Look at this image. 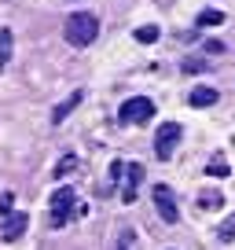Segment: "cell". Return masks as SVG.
<instances>
[{
  "mask_svg": "<svg viewBox=\"0 0 235 250\" xmlns=\"http://www.w3.org/2000/svg\"><path fill=\"white\" fill-rule=\"evenodd\" d=\"M63 33H66V41H70L74 48H88L99 37V19H96L92 11H74V15L66 19Z\"/></svg>",
  "mask_w": 235,
  "mask_h": 250,
  "instance_id": "obj_1",
  "label": "cell"
},
{
  "mask_svg": "<svg viewBox=\"0 0 235 250\" xmlns=\"http://www.w3.org/2000/svg\"><path fill=\"white\" fill-rule=\"evenodd\" d=\"M74 213H81L78 195H74V188H70V184L55 188V195H52V225H55V228H63L66 221L74 217Z\"/></svg>",
  "mask_w": 235,
  "mask_h": 250,
  "instance_id": "obj_2",
  "label": "cell"
},
{
  "mask_svg": "<svg viewBox=\"0 0 235 250\" xmlns=\"http://www.w3.org/2000/svg\"><path fill=\"white\" fill-rule=\"evenodd\" d=\"M118 118L125 125H143L155 118V103L147 100V96H133V100H125L121 107H118Z\"/></svg>",
  "mask_w": 235,
  "mask_h": 250,
  "instance_id": "obj_3",
  "label": "cell"
},
{
  "mask_svg": "<svg viewBox=\"0 0 235 250\" xmlns=\"http://www.w3.org/2000/svg\"><path fill=\"white\" fill-rule=\"evenodd\" d=\"M180 136H184L180 122H165L162 129L155 133V155L162 158V162H169V158H173V151H176V144H180Z\"/></svg>",
  "mask_w": 235,
  "mask_h": 250,
  "instance_id": "obj_4",
  "label": "cell"
},
{
  "mask_svg": "<svg viewBox=\"0 0 235 250\" xmlns=\"http://www.w3.org/2000/svg\"><path fill=\"white\" fill-rule=\"evenodd\" d=\"M151 195H155V210H158V217H162L165 225H176V221H180V210H176V195H173L165 184H155V191H151Z\"/></svg>",
  "mask_w": 235,
  "mask_h": 250,
  "instance_id": "obj_5",
  "label": "cell"
},
{
  "mask_svg": "<svg viewBox=\"0 0 235 250\" xmlns=\"http://www.w3.org/2000/svg\"><path fill=\"white\" fill-rule=\"evenodd\" d=\"M26 225H30V217H26L22 210H11L8 217H4V225H0V239H4V243H15L19 235L26 232Z\"/></svg>",
  "mask_w": 235,
  "mask_h": 250,
  "instance_id": "obj_6",
  "label": "cell"
},
{
  "mask_svg": "<svg viewBox=\"0 0 235 250\" xmlns=\"http://www.w3.org/2000/svg\"><path fill=\"white\" fill-rule=\"evenodd\" d=\"M140 180H143V166H140V162L125 166V188H121V203H136V191H140Z\"/></svg>",
  "mask_w": 235,
  "mask_h": 250,
  "instance_id": "obj_7",
  "label": "cell"
},
{
  "mask_svg": "<svg viewBox=\"0 0 235 250\" xmlns=\"http://www.w3.org/2000/svg\"><path fill=\"white\" fill-rule=\"evenodd\" d=\"M81 100H85V92H70V96H66L63 103H59V107L52 110V122H55V125H59V122H66V118H70L74 110L81 107Z\"/></svg>",
  "mask_w": 235,
  "mask_h": 250,
  "instance_id": "obj_8",
  "label": "cell"
},
{
  "mask_svg": "<svg viewBox=\"0 0 235 250\" xmlns=\"http://www.w3.org/2000/svg\"><path fill=\"white\" fill-rule=\"evenodd\" d=\"M217 100H220V92H217V88H210V85H198L195 92L188 96V103H191V107H213Z\"/></svg>",
  "mask_w": 235,
  "mask_h": 250,
  "instance_id": "obj_9",
  "label": "cell"
},
{
  "mask_svg": "<svg viewBox=\"0 0 235 250\" xmlns=\"http://www.w3.org/2000/svg\"><path fill=\"white\" fill-rule=\"evenodd\" d=\"M11 52H15V33L8 26H0V70L11 62Z\"/></svg>",
  "mask_w": 235,
  "mask_h": 250,
  "instance_id": "obj_10",
  "label": "cell"
},
{
  "mask_svg": "<svg viewBox=\"0 0 235 250\" xmlns=\"http://www.w3.org/2000/svg\"><path fill=\"white\" fill-rule=\"evenodd\" d=\"M206 173H210V177H228V158L224 155H213L210 166H206Z\"/></svg>",
  "mask_w": 235,
  "mask_h": 250,
  "instance_id": "obj_11",
  "label": "cell"
},
{
  "mask_svg": "<svg viewBox=\"0 0 235 250\" xmlns=\"http://www.w3.org/2000/svg\"><path fill=\"white\" fill-rule=\"evenodd\" d=\"M158 33H162L158 26H140V30H136V41H140V44H155Z\"/></svg>",
  "mask_w": 235,
  "mask_h": 250,
  "instance_id": "obj_12",
  "label": "cell"
},
{
  "mask_svg": "<svg viewBox=\"0 0 235 250\" xmlns=\"http://www.w3.org/2000/svg\"><path fill=\"white\" fill-rule=\"evenodd\" d=\"M74 166H78V155H66V158H63V162L55 166V180H63V177H66V173H70V169H74Z\"/></svg>",
  "mask_w": 235,
  "mask_h": 250,
  "instance_id": "obj_13",
  "label": "cell"
},
{
  "mask_svg": "<svg viewBox=\"0 0 235 250\" xmlns=\"http://www.w3.org/2000/svg\"><path fill=\"white\" fill-rule=\"evenodd\" d=\"M220 22H224V15H220V11H202V15H198V26H220Z\"/></svg>",
  "mask_w": 235,
  "mask_h": 250,
  "instance_id": "obj_14",
  "label": "cell"
},
{
  "mask_svg": "<svg viewBox=\"0 0 235 250\" xmlns=\"http://www.w3.org/2000/svg\"><path fill=\"white\" fill-rule=\"evenodd\" d=\"M217 235H220V243H232V239H235V213L224 221V225H220V232H217Z\"/></svg>",
  "mask_w": 235,
  "mask_h": 250,
  "instance_id": "obj_15",
  "label": "cell"
},
{
  "mask_svg": "<svg viewBox=\"0 0 235 250\" xmlns=\"http://www.w3.org/2000/svg\"><path fill=\"white\" fill-rule=\"evenodd\" d=\"M202 70H210V62H206V59H188V62H184V74H202Z\"/></svg>",
  "mask_w": 235,
  "mask_h": 250,
  "instance_id": "obj_16",
  "label": "cell"
},
{
  "mask_svg": "<svg viewBox=\"0 0 235 250\" xmlns=\"http://www.w3.org/2000/svg\"><path fill=\"white\" fill-rule=\"evenodd\" d=\"M198 203H202V206H220V203H224V199H220L217 191H206V195L198 199Z\"/></svg>",
  "mask_w": 235,
  "mask_h": 250,
  "instance_id": "obj_17",
  "label": "cell"
},
{
  "mask_svg": "<svg viewBox=\"0 0 235 250\" xmlns=\"http://www.w3.org/2000/svg\"><path fill=\"white\" fill-rule=\"evenodd\" d=\"M11 213V195H0V217H8Z\"/></svg>",
  "mask_w": 235,
  "mask_h": 250,
  "instance_id": "obj_18",
  "label": "cell"
}]
</instances>
